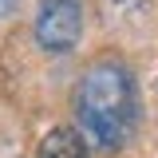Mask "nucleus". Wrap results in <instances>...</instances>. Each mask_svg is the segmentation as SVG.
I'll return each instance as SVG.
<instances>
[{
	"label": "nucleus",
	"mask_w": 158,
	"mask_h": 158,
	"mask_svg": "<svg viewBox=\"0 0 158 158\" xmlns=\"http://www.w3.org/2000/svg\"><path fill=\"white\" fill-rule=\"evenodd\" d=\"M79 131L103 150L127 146L138 131V87L127 63L99 59L91 63L75 87Z\"/></svg>",
	"instance_id": "1"
},
{
	"label": "nucleus",
	"mask_w": 158,
	"mask_h": 158,
	"mask_svg": "<svg viewBox=\"0 0 158 158\" xmlns=\"http://www.w3.org/2000/svg\"><path fill=\"white\" fill-rule=\"evenodd\" d=\"M83 36V0H40L36 44L52 56L71 52Z\"/></svg>",
	"instance_id": "2"
},
{
	"label": "nucleus",
	"mask_w": 158,
	"mask_h": 158,
	"mask_svg": "<svg viewBox=\"0 0 158 158\" xmlns=\"http://www.w3.org/2000/svg\"><path fill=\"white\" fill-rule=\"evenodd\" d=\"M36 158H87V146H83L79 131H71V127H56V131H48V135L40 138Z\"/></svg>",
	"instance_id": "3"
},
{
	"label": "nucleus",
	"mask_w": 158,
	"mask_h": 158,
	"mask_svg": "<svg viewBox=\"0 0 158 158\" xmlns=\"http://www.w3.org/2000/svg\"><path fill=\"white\" fill-rule=\"evenodd\" d=\"M16 4H20V0H0V20L12 16V12H16Z\"/></svg>",
	"instance_id": "4"
}]
</instances>
